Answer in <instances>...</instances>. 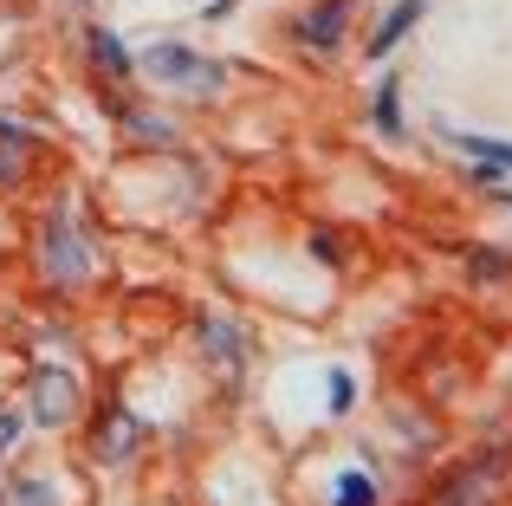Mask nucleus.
Here are the masks:
<instances>
[{
	"instance_id": "5",
	"label": "nucleus",
	"mask_w": 512,
	"mask_h": 506,
	"mask_svg": "<svg viewBox=\"0 0 512 506\" xmlns=\"http://www.w3.org/2000/svg\"><path fill=\"white\" fill-rule=\"evenodd\" d=\"M422 13H428V0H396V7L376 20V33H370V59H389V52H396V39L409 33V26H422Z\"/></svg>"
},
{
	"instance_id": "4",
	"label": "nucleus",
	"mask_w": 512,
	"mask_h": 506,
	"mask_svg": "<svg viewBox=\"0 0 512 506\" xmlns=\"http://www.w3.org/2000/svg\"><path fill=\"white\" fill-rule=\"evenodd\" d=\"M370 124L383 130L389 143H402V137H409V124H402V78H396V72H383V78H376V91H370Z\"/></svg>"
},
{
	"instance_id": "12",
	"label": "nucleus",
	"mask_w": 512,
	"mask_h": 506,
	"mask_svg": "<svg viewBox=\"0 0 512 506\" xmlns=\"http://www.w3.org/2000/svg\"><path fill=\"white\" fill-rule=\"evenodd\" d=\"M350 403H357V383H350V370H331V416H344Z\"/></svg>"
},
{
	"instance_id": "8",
	"label": "nucleus",
	"mask_w": 512,
	"mask_h": 506,
	"mask_svg": "<svg viewBox=\"0 0 512 506\" xmlns=\"http://www.w3.org/2000/svg\"><path fill=\"white\" fill-rule=\"evenodd\" d=\"M85 46H91V59H98L111 78H130V72H137V59L124 52V39H117L111 26H91V33H85Z\"/></svg>"
},
{
	"instance_id": "3",
	"label": "nucleus",
	"mask_w": 512,
	"mask_h": 506,
	"mask_svg": "<svg viewBox=\"0 0 512 506\" xmlns=\"http://www.w3.org/2000/svg\"><path fill=\"white\" fill-rule=\"evenodd\" d=\"M78 416V383H72V370H39L33 377V422H46V429H59V422H72Z\"/></svg>"
},
{
	"instance_id": "10",
	"label": "nucleus",
	"mask_w": 512,
	"mask_h": 506,
	"mask_svg": "<svg viewBox=\"0 0 512 506\" xmlns=\"http://www.w3.org/2000/svg\"><path fill=\"white\" fill-rule=\"evenodd\" d=\"M0 506H59V494H52V481H13L0 487Z\"/></svg>"
},
{
	"instance_id": "14",
	"label": "nucleus",
	"mask_w": 512,
	"mask_h": 506,
	"mask_svg": "<svg viewBox=\"0 0 512 506\" xmlns=\"http://www.w3.org/2000/svg\"><path fill=\"white\" fill-rule=\"evenodd\" d=\"M506 208H512V189H506Z\"/></svg>"
},
{
	"instance_id": "6",
	"label": "nucleus",
	"mask_w": 512,
	"mask_h": 506,
	"mask_svg": "<svg viewBox=\"0 0 512 506\" xmlns=\"http://www.w3.org/2000/svg\"><path fill=\"white\" fill-rule=\"evenodd\" d=\"M448 143L461 156H474V163H487V169H500V176H512V143L506 137H480V130H448Z\"/></svg>"
},
{
	"instance_id": "2",
	"label": "nucleus",
	"mask_w": 512,
	"mask_h": 506,
	"mask_svg": "<svg viewBox=\"0 0 512 506\" xmlns=\"http://www.w3.org/2000/svg\"><path fill=\"white\" fill-rule=\"evenodd\" d=\"M39 253H46V279H52V286H78V279L91 273V241L78 234V221L65 215V208L46 221V241H39Z\"/></svg>"
},
{
	"instance_id": "11",
	"label": "nucleus",
	"mask_w": 512,
	"mask_h": 506,
	"mask_svg": "<svg viewBox=\"0 0 512 506\" xmlns=\"http://www.w3.org/2000/svg\"><path fill=\"white\" fill-rule=\"evenodd\" d=\"M20 429H26V409L0 403V461H7V448H13V442H20Z\"/></svg>"
},
{
	"instance_id": "7",
	"label": "nucleus",
	"mask_w": 512,
	"mask_h": 506,
	"mask_svg": "<svg viewBox=\"0 0 512 506\" xmlns=\"http://www.w3.org/2000/svg\"><path fill=\"white\" fill-rule=\"evenodd\" d=\"M344 13H350V0H325L318 13L299 20V39H312V46H338V39H344Z\"/></svg>"
},
{
	"instance_id": "1",
	"label": "nucleus",
	"mask_w": 512,
	"mask_h": 506,
	"mask_svg": "<svg viewBox=\"0 0 512 506\" xmlns=\"http://www.w3.org/2000/svg\"><path fill=\"white\" fill-rule=\"evenodd\" d=\"M137 72H150L156 85H188V91L227 85V65L208 59V52H195V46H182V39H156V46H143Z\"/></svg>"
},
{
	"instance_id": "13",
	"label": "nucleus",
	"mask_w": 512,
	"mask_h": 506,
	"mask_svg": "<svg viewBox=\"0 0 512 506\" xmlns=\"http://www.w3.org/2000/svg\"><path fill=\"white\" fill-rule=\"evenodd\" d=\"M208 13H227V0H208Z\"/></svg>"
},
{
	"instance_id": "9",
	"label": "nucleus",
	"mask_w": 512,
	"mask_h": 506,
	"mask_svg": "<svg viewBox=\"0 0 512 506\" xmlns=\"http://www.w3.org/2000/svg\"><path fill=\"white\" fill-rule=\"evenodd\" d=\"M331 500H338V506H376V481H370L363 468H344V474H338V494H331Z\"/></svg>"
}]
</instances>
